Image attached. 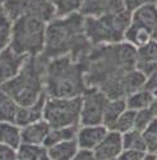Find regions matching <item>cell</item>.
<instances>
[{
  "instance_id": "cell-1",
  "label": "cell",
  "mask_w": 157,
  "mask_h": 160,
  "mask_svg": "<svg viewBox=\"0 0 157 160\" xmlns=\"http://www.w3.org/2000/svg\"><path fill=\"white\" fill-rule=\"evenodd\" d=\"M82 64L87 87L101 90L109 99L125 98L123 81L136 68V48L121 41L92 45L78 59Z\"/></svg>"
},
{
  "instance_id": "cell-2",
  "label": "cell",
  "mask_w": 157,
  "mask_h": 160,
  "mask_svg": "<svg viewBox=\"0 0 157 160\" xmlns=\"http://www.w3.org/2000/svg\"><path fill=\"white\" fill-rule=\"evenodd\" d=\"M92 46L84 32V17L79 12L55 17L46 24L42 57L52 59L69 55L78 60Z\"/></svg>"
},
{
  "instance_id": "cell-3",
  "label": "cell",
  "mask_w": 157,
  "mask_h": 160,
  "mask_svg": "<svg viewBox=\"0 0 157 160\" xmlns=\"http://www.w3.org/2000/svg\"><path fill=\"white\" fill-rule=\"evenodd\" d=\"M87 85L82 64L69 55L47 60L45 71V92L49 98L82 96Z\"/></svg>"
},
{
  "instance_id": "cell-4",
  "label": "cell",
  "mask_w": 157,
  "mask_h": 160,
  "mask_svg": "<svg viewBox=\"0 0 157 160\" xmlns=\"http://www.w3.org/2000/svg\"><path fill=\"white\" fill-rule=\"evenodd\" d=\"M47 59L41 54L28 57L21 71L3 83L0 88L10 95L19 106H27L36 102L45 94V71Z\"/></svg>"
},
{
  "instance_id": "cell-5",
  "label": "cell",
  "mask_w": 157,
  "mask_h": 160,
  "mask_svg": "<svg viewBox=\"0 0 157 160\" xmlns=\"http://www.w3.org/2000/svg\"><path fill=\"white\" fill-rule=\"evenodd\" d=\"M130 24V12L121 10L100 17H84V32L92 45L117 44L124 41Z\"/></svg>"
},
{
  "instance_id": "cell-6",
  "label": "cell",
  "mask_w": 157,
  "mask_h": 160,
  "mask_svg": "<svg viewBox=\"0 0 157 160\" xmlns=\"http://www.w3.org/2000/svg\"><path fill=\"white\" fill-rule=\"evenodd\" d=\"M46 22L33 17H21L13 21L9 48L27 57L40 55L45 46Z\"/></svg>"
},
{
  "instance_id": "cell-7",
  "label": "cell",
  "mask_w": 157,
  "mask_h": 160,
  "mask_svg": "<svg viewBox=\"0 0 157 160\" xmlns=\"http://www.w3.org/2000/svg\"><path fill=\"white\" fill-rule=\"evenodd\" d=\"M82 96L75 98H46L42 119L50 128L81 126Z\"/></svg>"
},
{
  "instance_id": "cell-8",
  "label": "cell",
  "mask_w": 157,
  "mask_h": 160,
  "mask_svg": "<svg viewBox=\"0 0 157 160\" xmlns=\"http://www.w3.org/2000/svg\"><path fill=\"white\" fill-rule=\"evenodd\" d=\"M2 9L12 22L21 17H33L47 23L55 18V8L47 0H5Z\"/></svg>"
},
{
  "instance_id": "cell-9",
  "label": "cell",
  "mask_w": 157,
  "mask_h": 160,
  "mask_svg": "<svg viewBox=\"0 0 157 160\" xmlns=\"http://www.w3.org/2000/svg\"><path fill=\"white\" fill-rule=\"evenodd\" d=\"M109 101V98L96 87H87L82 94L81 108V126L102 124L103 110Z\"/></svg>"
},
{
  "instance_id": "cell-10",
  "label": "cell",
  "mask_w": 157,
  "mask_h": 160,
  "mask_svg": "<svg viewBox=\"0 0 157 160\" xmlns=\"http://www.w3.org/2000/svg\"><path fill=\"white\" fill-rule=\"evenodd\" d=\"M27 55L18 54L9 46L0 51V86L12 79L22 68Z\"/></svg>"
},
{
  "instance_id": "cell-11",
  "label": "cell",
  "mask_w": 157,
  "mask_h": 160,
  "mask_svg": "<svg viewBox=\"0 0 157 160\" xmlns=\"http://www.w3.org/2000/svg\"><path fill=\"white\" fill-rule=\"evenodd\" d=\"M96 160H115L123 151L121 133L109 129L106 136L93 149Z\"/></svg>"
},
{
  "instance_id": "cell-12",
  "label": "cell",
  "mask_w": 157,
  "mask_h": 160,
  "mask_svg": "<svg viewBox=\"0 0 157 160\" xmlns=\"http://www.w3.org/2000/svg\"><path fill=\"white\" fill-rule=\"evenodd\" d=\"M125 10L123 0H81L79 13L83 17H100Z\"/></svg>"
},
{
  "instance_id": "cell-13",
  "label": "cell",
  "mask_w": 157,
  "mask_h": 160,
  "mask_svg": "<svg viewBox=\"0 0 157 160\" xmlns=\"http://www.w3.org/2000/svg\"><path fill=\"white\" fill-rule=\"evenodd\" d=\"M107 128L103 124H88V126H79L77 131L75 141L78 148L84 149H95L96 146L102 141L106 136Z\"/></svg>"
},
{
  "instance_id": "cell-14",
  "label": "cell",
  "mask_w": 157,
  "mask_h": 160,
  "mask_svg": "<svg viewBox=\"0 0 157 160\" xmlns=\"http://www.w3.org/2000/svg\"><path fill=\"white\" fill-rule=\"evenodd\" d=\"M46 98H47V95L45 92L36 102L27 105V106H19L14 123L18 124L19 127H24L30 123H33V122H37V121H40V119H42Z\"/></svg>"
},
{
  "instance_id": "cell-15",
  "label": "cell",
  "mask_w": 157,
  "mask_h": 160,
  "mask_svg": "<svg viewBox=\"0 0 157 160\" xmlns=\"http://www.w3.org/2000/svg\"><path fill=\"white\" fill-rule=\"evenodd\" d=\"M49 131H50V126L47 124L46 121H44V119H40V121H37V122H33V123H30L24 127H21L22 142L44 145Z\"/></svg>"
},
{
  "instance_id": "cell-16",
  "label": "cell",
  "mask_w": 157,
  "mask_h": 160,
  "mask_svg": "<svg viewBox=\"0 0 157 160\" xmlns=\"http://www.w3.org/2000/svg\"><path fill=\"white\" fill-rule=\"evenodd\" d=\"M130 23L140 26V27L153 32L155 27L157 26V9L155 3L146 4L130 13Z\"/></svg>"
},
{
  "instance_id": "cell-17",
  "label": "cell",
  "mask_w": 157,
  "mask_h": 160,
  "mask_svg": "<svg viewBox=\"0 0 157 160\" xmlns=\"http://www.w3.org/2000/svg\"><path fill=\"white\" fill-rule=\"evenodd\" d=\"M126 109V101L125 98H119V99H109L106 106L103 110V117H102V124L107 129H112L117 118L121 115V113Z\"/></svg>"
},
{
  "instance_id": "cell-18",
  "label": "cell",
  "mask_w": 157,
  "mask_h": 160,
  "mask_svg": "<svg viewBox=\"0 0 157 160\" xmlns=\"http://www.w3.org/2000/svg\"><path fill=\"white\" fill-rule=\"evenodd\" d=\"M78 150V143L74 140L63 141L47 148V155L51 160H72Z\"/></svg>"
},
{
  "instance_id": "cell-19",
  "label": "cell",
  "mask_w": 157,
  "mask_h": 160,
  "mask_svg": "<svg viewBox=\"0 0 157 160\" xmlns=\"http://www.w3.org/2000/svg\"><path fill=\"white\" fill-rule=\"evenodd\" d=\"M0 143L17 150L22 143L21 127L13 122H0Z\"/></svg>"
},
{
  "instance_id": "cell-20",
  "label": "cell",
  "mask_w": 157,
  "mask_h": 160,
  "mask_svg": "<svg viewBox=\"0 0 157 160\" xmlns=\"http://www.w3.org/2000/svg\"><path fill=\"white\" fill-rule=\"evenodd\" d=\"M17 159L21 160H45L49 159L47 148L45 145L22 142L17 148Z\"/></svg>"
},
{
  "instance_id": "cell-21",
  "label": "cell",
  "mask_w": 157,
  "mask_h": 160,
  "mask_svg": "<svg viewBox=\"0 0 157 160\" xmlns=\"http://www.w3.org/2000/svg\"><path fill=\"white\" fill-rule=\"evenodd\" d=\"M152 40V32L140 27V26L130 23L129 27L125 31L124 35V41H126L128 44L133 45L134 48H139L142 45L147 44L148 41Z\"/></svg>"
},
{
  "instance_id": "cell-22",
  "label": "cell",
  "mask_w": 157,
  "mask_h": 160,
  "mask_svg": "<svg viewBox=\"0 0 157 160\" xmlns=\"http://www.w3.org/2000/svg\"><path fill=\"white\" fill-rule=\"evenodd\" d=\"M79 126H69V127H58V128H50L47 137L44 142L46 148L52 146L55 143L68 141V140H74L77 136V131Z\"/></svg>"
},
{
  "instance_id": "cell-23",
  "label": "cell",
  "mask_w": 157,
  "mask_h": 160,
  "mask_svg": "<svg viewBox=\"0 0 157 160\" xmlns=\"http://www.w3.org/2000/svg\"><path fill=\"white\" fill-rule=\"evenodd\" d=\"M18 108L19 105L16 102V100L0 88V122L14 123Z\"/></svg>"
},
{
  "instance_id": "cell-24",
  "label": "cell",
  "mask_w": 157,
  "mask_h": 160,
  "mask_svg": "<svg viewBox=\"0 0 157 160\" xmlns=\"http://www.w3.org/2000/svg\"><path fill=\"white\" fill-rule=\"evenodd\" d=\"M155 95L153 92L147 90V88H140L133 94H130L125 98L126 101V108L132 109V110H140V109H146L150 106V104L152 102Z\"/></svg>"
},
{
  "instance_id": "cell-25",
  "label": "cell",
  "mask_w": 157,
  "mask_h": 160,
  "mask_svg": "<svg viewBox=\"0 0 157 160\" xmlns=\"http://www.w3.org/2000/svg\"><path fill=\"white\" fill-rule=\"evenodd\" d=\"M146 79H147V77L136 68L126 72V74L124 77V81H123L125 98L130 94H133V92L140 90V88H145Z\"/></svg>"
},
{
  "instance_id": "cell-26",
  "label": "cell",
  "mask_w": 157,
  "mask_h": 160,
  "mask_svg": "<svg viewBox=\"0 0 157 160\" xmlns=\"http://www.w3.org/2000/svg\"><path fill=\"white\" fill-rule=\"evenodd\" d=\"M157 59V42L151 40L147 44L136 48V67L153 63Z\"/></svg>"
},
{
  "instance_id": "cell-27",
  "label": "cell",
  "mask_w": 157,
  "mask_h": 160,
  "mask_svg": "<svg viewBox=\"0 0 157 160\" xmlns=\"http://www.w3.org/2000/svg\"><path fill=\"white\" fill-rule=\"evenodd\" d=\"M123 137V149H132L139 151H147V143L145 141L142 132L137 129H130L121 135Z\"/></svg>"
},
{
  "instance_id": "cell-28",
  "label": "cell",
  "mask_w": 157,
  "mask_h": 160,
  "mask_svg": "<svg viewBox=\"0 0 157 160\" xmlns=\"http://www.w3.org/2000/svg\"><path fill=\"white\" fill-rule=\"evenodd\" d=\"M55 8V17H65L79 12L81 0H47Z\"/></svg>"
},
{
  "instance_id": "cell-29",
  "label": "cell",
  "mask_w": 157,
  "mask_h": 160,
  "mask_svg": "<svg viewBox=\"0 0 157 160\" xmlns=\"http://www.w3.org/2000/svg\"><path fill=\"white\" fill-rule=\"evenodd\" d=\"M134 119H136V110L132 109H125L121 115L117 118V121L114 126V131L119 132V133H125L130 129H134Z\"/></svg>"
},
{
  "instance_id": "cell-30",
  "label": "cell",
  "mask_w": 157,
  "mask_h": 160,
  "mask_svg": "<svg viewBox=\"0 0 157 160\" xmlns=\"http://www.w3.org/2000/svg\"><path fill=\"white\" fill-rule=\"evenodd\" d=\"M12 24L13 22L10 21V18L5 14L3 9H0V51L9 45Z\"/></svg>"
},
{
  "instance_id": "cell-31",
  "label": "cell",
  "mask_w": 157,
  "mask_h": 160,
  "mask_svg": "<svg viewBox=\"0 0 157 160\" xmlns=\"http://www.w3.org/2000/svg\"><path fill=\"white\" fill-rule=\"evenodd\" d=\"M142 135L147 143V151H153L157 146V118L155 117L153 121L142 131Z\"/></svg>"
},
{
  "instance_id": "cell-32",
  "label": "cell",
  "mask_w": 157,
  "mask_h": 160,
  "mask_svg": "<svg viewBox=\"0 0 157 160\" xmlns=\"http://www.w3.org/2000/svg\"><path fill=\"white\" fill-rule=\"evenodd\" d=\"M155 115L150 110V108L146 109H140L136 112V119H134V129L142 132L152 121H153Z\"/></svg>"
},
{
  "instance_id": "cell-33",
  "label": "cell",
  "mask_w": 157,
  "mask_h": 160,
  "mask_svg": "<svg viewBox=\"0 0 157 160\" xmlns=\"http://www.w3.org/2000/svg\"><path fill=\"white\" fill-rule=\"evenodd\" d=\"M146 152L139 150H132V149H123L120 155L117 156V160H143Z\"/></svg>"
},
{
  "instance_id": "cell-34",
  "label": "cell",
  "mask_w": 157,
  "mask_h": 160,
  "mask_svg": "<svg viewBox=\"0 0 157 160\" xmlns=\"http://www.w3.org/2000/svg\"><path fill=\"white\" fill-rule=\"evenodd\" d=\"M151 3H155V0H123V4H124V8L125 10L128 12H134L136 9L146 5V4H151Z\"/></svg>"
},
{
  "instance_id": "cell-35",
  "label": "cell",
  "mask_w": 157,
  "mask_h": 160,
  "mask_svg": "<svg viewBox=\"0 0 157 160\" xmlns=\"http://www.w3.org/2000/svg\"><path fill=\"white\" fill-rule=\"evenodd\" d=\"M14 159H17V151L4 143H0V160H14Z\"/></svg>"
},
{
  "instance_id": "cell-36",
  "label": "cell",
  "mask_w": 157,
  "mask_h": 160,
  "mask_svg": "<svg viewBox=\"0 0 157 160\" xmlns=\"http://www.w3.org/2000/svg\"><path fill=\"white\" fill-rule=\"evenodd\" d=\"M74 160H96L95 159V151L92 149H84V148H78Z\"/></svg>"
},
{
  "instance_id": "cell-37",
  "label": "cell",
  "mask_w": 157,
  "mask_h": 160,
  "mask_svg": "<svg viewBox=\"0 0 157 160\" xmlns=\"http://www.w3.org/2000/svg\"><path fill=\"white\" fill-rule=\"evenodd\" d=\"M145 88L150 90V91H155L157 88V60H156V68L155 71L147 77L146 79V85H145Z\"/></svg>"
},
{
  "instance_id": "cell-38",
  "label": "cell",
  "mask_w": 157,
  "mask_h": 160,
  "mask_svg": "<svg viewBox=\"0 0 157 160\" xmlns=\"http://www.w3.org/2000/svg\"><path fill=\"white\" fill-rule=\"evenodd\" d=\"M148 108H150V110L152 112V114L157 118V96H155V98H153V100H152V102L150 104Z\"/></svg>"
},
{
  "instance_id": "cell-39",
  "label": "cell",
  "mask_w": 157,
  "mask_h": 160,
  "mask_svg": "<svg viewBox=\"0 0 157 160\" xmlns=\"http://www.w3.org/2000/svg\"><path fill=\"white\" fill-rule=\"evenodd\" d=\"M152 40L157 42V26L155 27V30H153V32H152Z\"/></svg>"
},
{
  "instance_id": "cell-40",
  "label": "cell",
  "mask_w": 157,
  "mask_h": 160,
  "mask_svg": "<svg viewBox=\"0 0 157 160\" xmlns=\"http://www.w3.org/2000/svg\"><path fill=\"white\" fill-rule=\"evenodd\" d=\"M4 2H5V0H0V9H2V7H3V4H4Z\"/></svg>"
},
{
  "instance_id": "cell-41",
  "label": "cell",
  "mask_w": 157,
  "mask_h": 160,
  "mask_svg": "<svg viewBox=\"0 0 157 160\" xmlns=\"http://www.w3.org/2000/svg\"><path fill=\"white\" fill-rule=\"evenodd\" d=\"M153 95H155V96H157V88L153 91Z\"/></svg>"
},
{
  "instance_id": "cell-42",
  "label": "cell",
  "mask_w": 157,
  "mask_h": 160,
  "mask_svg": "<svg viewBox=\"0 0 157 160\" xmlns=\"http://www.w3.org/2000/svg\"><path fill=\"white\" fill-rule=\"evenodd\" d=\"M152 152H155V154H156V155H157V146H156V149H155V150H153V151H152Z\"/></svg>"
},
{
  "instance_id": "cell-43",
  "label": "cell",
  "mask_w": 157,
  "mask_h": 160,
  "mask_svg": "<svg viewBox=\"0 0 157 160\" xmlns=\"http://www.w3.org/2000/svg\"><path fill=\"white\" fill-rule=\"evenodd\" d=\"M155 5H156V9H157V0H155Z\"/></svg>"
}]
</instances>
